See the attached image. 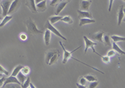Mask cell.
I'll use <instances>...</instances> for the list:
<instances>
[{"label": "cell", "mask_w": 125, "mask_h": 88, "mask_svg": "<svg viewBox=\"0 0 125 88\" xmlns=\"http://www.w3.org/2000/svg\"><path fill=\"white\" fill-rule=\"evenodd\" d=\"M25 24L27 27L28 31L31 33V35H39V34H42V31H40L39 29H38L35 23L31 20V19L29 18L28 19L26 20Z\"/></svg>", "instance_id": "obj_1"}, {"label": "cell", "mask_w": 125, "mask_h": 88, "mask_svg": "<svg viewBox=\"0 0 125 88\" xmlns=\"http://www.w3.org/2000/svg\"><path fill=\"white\" fill-rule=\"evenodd\" d=\"M83 38H84V41H85V51H84V53L85 54H86V52H87V51H88V49H89V48H91L92 49V51H93V52L94 53H95V54H97V55H99L100 57H101L102 55H100V54H99V53H97V52H96V49H94V46H96V45H97V43H94V42H93V41H92V40H90L86 36H84L83 37Z\"/></svg>", "instance_id": "obj_2"}, {"label": "cell", "mask_w": 125, "mask_h": 88, "mask_svg": "<svg viewBox=\"0 0 125 88\" xmlns=\"http://www.w3.org/2000/svg\"><path fill=\"white\" fill-rule=\"evenodd\" d=\"M59 43L60 46H62V49H63V52H64V56H63V61H62V63H63V64H65V63L67 62V61L72 57V54H73L74 52H76V50H78L79 48L81 47V46H78L76 49H74V50H73V51H71V52H68V51H67V50L65 49V48L64 47V45H63L61 41H59Z\"/></svg>", "instance_id": "obj_3"}, {"label": "cell", "mask_w": 125, "mask_h": 88, "mask_svg": "<svg viewBox=\"0 0 125 88\" xmlns=\"http://www.w3.org/2000/svg\"><path fill=\"white\" fill-rule=\"evenodd\" d=\"M45 27H46V28L47 29H48V30H50L51 32H52L54 35H55L56 36H58L59 37H60V38H62V39H64V40H67V39L61 34V33L56 29L52 24H50V23L49 22V20H47V22H46V24H45Z\"/></svg>", "instance_id": "obj_4"}, {"label": "cell", "mask_w": 125, "mask_h": 88, "mask_svg": "<svg viewBox=\"0 0 125 88\" xmlns=\"http://www.w3.org/2000/svg\"><path fill=\"white\" fill-rule=\"evenodd\" d=\"M0 4H1V8L2 9V15L6 17L11 4V0H2V1H0Z\"/></svg>", "instance_id": "obj_5"}, {"label": "cell", "mask_w": 125, "mask_h": 88, "mask_svg": "<svg viewBox=\"0 0 125 88\" xmlns=\"http://www.w3.org/2000/svg\"><path fill=\"white\" fill-rule=\"evenodd\" d=\"M20 1H21V0H14V1L11 2V4L10 5V8H9V10H8V14H10L14 13V11H16V10H17V8H19V6H20Z\"/></svg>", "instance_id": "obj_6"}, {"label": "cell", "mask_w": 125, "mask_h": 88, "mask_svg": "<svg viewBox=\"0 0 125 88\" xmlns=\"http://www.w3.org/2000/svg\"><path fill=\"white\" fill-rule=\"evenodd\" d=\"M8 84H17L19 85H21V84L20 83V81L17 80V79L16 78V77L11 76V75L10 77H8V78H6V79L3 84V87H5Z\"/></svg>", "instance_id": "obj_7"}, {"label": "cell", "mask_w": 125, "mask_h": 88, "mask_svg": "<svg viewBox=\"0 0 125 88\" xmlns=\"http://www.w3.org/2000/svg\"><path fill=\"white\" fill-rule=\"evenodd\" d=\"M124 18V5L120 7L119 11L118 14V26H120L123 19Z\"/></svg>", "instance_id": "obj_8"}, {"label": "cell", "mask_w": 125, "mask_h": 88, "mask_svg": "<svg viewBox=\"0 0 125 88\" xmlns=\"http://www.w3.org/2000/svg\"><path fill=\"white\" fill-rule=\"evenodd\" d=\"M77 12L79 14V17L80 19L82 18H88V19H92V15L88 11H83L81 10H78Z\"/></svg>", "instance_id": "obj_9"}, {"label": "cell", "mask_w": 125, "mask_h": 88, "mask_svg": "<svg viewBox=\"0 0 125 88\" xmlns=\"http://www.w3.org/2000/svg\"><path fill=\"white\" fill-rule=\"evenodd\" d=\"M36 9H37V10L41 11V12H43V11H44V10H46V9H47V2H46V0L38 3L36 5Z\"/></svg>", "instance_id": "obj_10"}, {"label": "cell", "mask_w": 125, "mask_h": 88, "mask_svg": "<svg viewBox=\"0 0 125 88\" xmlns=\"http://www.w3.org/2000/svg\"><path fill=\"white\" fill-rule=\"evenodd\" d=\"M91 3L92 2L90 0H88V1H84V0H82L81 2V10H83V11H88V8L91 5Z\"/></svg>", "instance_id": "obj_11"}, {"label": "cell", "mask_w": 125, "mask_h": 88, "mask_svg": "<svg viewBox=\"0 0 125 88\" xmlns=\"http://www.w3.org/2000/svg\"><path fill=\"white\" fill-rule=\"evenodd\" d=\"M95 20L93 19H88V18H82L80 19V22H79V26H83L86 24H91V23H94Z\"/></svg>", "instance_id": "obj_12"}, {"label": "cell", "mask_w": 125, "mask_h": 88, "mask_svg": "<svg viewBox=\"0 0 125 88\" xmlns=\"http://www.w3.org/2000/svg\"><path fill=\"white\" fill-rule=\"evenodd\" d=\"M67 2L65 1V2H60L58 5L57 8H56V10H55V14H56V16H58V14H59L61 13V11L65 8V6L67 5Z\"/></svg>", "instance_id": "obj_13"}, {"label": "cell", "mask_w": 125, "mask_h": 88, "mask_svg": "<svg viewBox=\"0 0 125 88\" xmlns=\"http://www.w3.org/2000/svg\"><path fill=\"white\" fill-rule=\"evenodd\" d=\"M26 2H27L26 3V5L30 8V10H31L32 12H36L37 11L35 0H27Z\"/></svg>", "instance_id": "obj_14"}, {"label": "cell", "mask_w": 125, "mask_h": 88, "mask_svg": "<svg viewBox=\"0 0 125 88\" xmlns=\"http://www.w3.org/2000/svg\"><path fill=\"white\" fill-rule=\"evenodd\" d=\"M50 38H51V31L50 30L47 29L44 33V42H45V44H46L47 46H48L50 44Z\"/></svg>", "instance_id": "obj_15"}, {"label": "cell", "mask_w": 125, "mask_h": 88, "mask_svg": "<svg viewBox=\"0 0 125 88\" xmlns=\"http://www.w3.org/2000/svg\"><path fill=\"white\" fill-rule=\"evenodd\" d=\"M103 37H104V32L100 31L98 33H96V34H94L92 35V37L94 40H97L100 43H103Z\"/></svg>", "instance_id": "obj_16"}, {"label": "cell", "mask_w": 125, "mask_h": 88, "mask_svg": "<svg viewBox=\"0 0 125 88\" xmlns=\"http://www.w3.org/2000/svg\"><path fill=\"white\" fill-rule=\"evenodd\" d=\"M112 50H114L115 52H117L118 53H119L120 54H125V52L123 51L118 46V44L115 42L112 43Z\"/></svg>", "instance_id": "obj_17"}, {"label": "cell", "mask_w": 125, "mask_h": 88, "mask_svg": "<svg viewBox=\"0 0 125 88\" xmlns=\"http://www.w3.org/2000/svg\"><path fill=\"white\" fill-rule=\"evenodd\" d=\"M62 17H63L59 16V15H58V16L51 17H50V19H49V22L50 23V24L53 25V24H55V23H57L58 21H60V20L62 19Z\"/></svg>", "instance_id": "obj_18"}, {"label": "cell", "mask_w": 125, "mask_h": 88, "mask_svg": "<svg viewBox=\"0 0 125 88\" xmlns=\"http://www.w3.org/2000/svg\"><path fill=\"white\" fill-rule=\"evenodd\" d=\"M17 80L20 81V83L21 84H22L24 83V81H26V79H27V77H26V75H25L22 74L21 72H20L17 74Z\"/></svg>", "instance_id": "obj_19"}, {"label": "cell", "mask_w": 125, "mask_h": 88, "mask_svg": "<svg viewBox=\"0 0 125 88\" xmlns=\"http://www.w3.org/2000/svg\"><path fill=\"white\" fill-rule=\"evenodd\" d=\"M12 19V16H6V17H5V18L2 20V22L0 23V28H2V27H3L5 24H7L8 22Z\"/></svg>", "instance_id": "obj_20"}, {"label": "cell", "mask_w": 125, "mask_h": 88, "mask_svg": "<svg viewBox=\"0 0 125 88\" xmlns=\"http://www.w3.org/2000/svg\"><path fill=\"white\" fill-rule=\"evenodd\" d=\"M59 52L55 54L54 55L50 58V60L48 64H49V65H52V64H54L56 61H57V60L59 59Z\"/></svg>", "instance_id": "obj_21"}, {"label": "cell", "mask_w": 125, "mask_h": 88, "mask_svg": "<svg viewBox=\"0 0 125 88\" xmlns=\"http://www.w3.org/2000/svg\"><path fill=\"white\" fill-rule=\"evenodd\" d=\"M22 67H23V66H22V65H18V66H17V67L14 68V70H13L12 74H11V76H14V77H16V76L17 75V74L21 71V70H22Z\"/></svg>", "instance_id": "obj_22"}, {"label": "cell", "mask_w": 125, "mask_h": 88, "mask_svg": "<svg viewBox=\"0 0 125 88\" xmlns=\"http://www.w3.org/2000/svg\"><path fill=\"white\" fill-rule=\"evenodd\" d=\"M56 53H59V52H58V51H51V52H47V56H46V63H47V64H48V63H49V61H50V58L54 55L55 54H56Z\"/></svg>", "instance_id": "obj_23"}, {"label": "cell", "mask_w": 125, "mask_h": 88, "mask_svg": "<svg viewBox=\"0 0 125 88\" xmlns=\"http://www.w3.org/2000/svg\"><path fill=\"white\" fill-rule=\"evenodd\" d=\"M110 37L108 35H105L104 37H103V43H104L106 46H111V41H110Z\"/></svg>", "instance_id": "obj_24"}, {"label": "cell", "mask_w": 125, "mask_h": 88, "mask_svg": "<svg viewBox=\"0 0 125 88\" xmlns=\"http://www.w3.org/2000/svg\"><path fill=\"white\" fill-rule=\"evenodd\" d=\"M111 38L115 43H117V42H119V41H124L125 40V37H120V36H117V35H112L111 37Z\"/></svg>", "instance_id": "obj_25"}, {"label": "cell", "mask_w": 125, "mask_h": 88, "mask_svg": "<svg viewBox=\"0 0 125 88\" xmlns=\"http://www.w3.org/2000/svg\"><path fill=\"white\" fill-rule=\"evenodd\" d=\"M61 20L62 22H64V23H68V24H72L73 23V19L69 16H66V17H62V19Z\"/></svg>", "instance_id": "obj_26"}, {"label": "cell", "mask_w": 125, "mask_h": 88, "mask_svg": "<svg viewBox=\"0 0 125 88\" xmlns=\"http://www.w3.org/2000/svg\"><path fill=\"white\" fill-rule=\"evenodd\" d=\"M84 78L86 79L87 81H90V82L97 81V78H96V77L94 76V75H87L84 76Z\"/></svg>", "instance_id": "obj_27"}, {"label": "cell", "mask_w": 125, "mask_h": 88, "mask_svg": "<svg viewBox=\"0 0 125 88\" xmlns=\"http://www.w3.org/2000/svg\"><path fill=\"white\" fill-rule=\"evenodd\" d=\"M31 83V80H30V78L28 77V78L26 79V81H24V83L21 84V88H28L29 87V84Z\"/></svg>", "instance_id": "obj_28"}, {"label": "cell", "mask_w": 125, "mask_h": 88, "mask_svg": "<svg viewBox=\"0 0 125 88\" xmlns=\"http://www.w3.org/2000/svg\"><path fill=\"white\" fill-rule=\"evenodd\" d=\"M20 72L25 75H28L29 74V72H30V69H29V67H23L22 68Z\"/></svg>", "instance_id": "obj_29"}, {"label": "cell", "mask_w": 125, "mask_h": 88, "mask_svg": "<svg viewBox=\"0 0 125 88\" xmlns=\"http://www.w3.org/2000/svg\"><path fill=\"white\" fill-rule=\"evenodd\" d=\"M5 87L6 88H21V85L17 84H8Z\"/></svg>", "instance_id": "obj_30"}, {"label": "cell", "mask_w": 125, "mask_h": 88, "mask_svg": "<svg viewBox=\"0 0 125 88\" xmlns=\"http://www.w3.org/2000/svg\"><path fill=\"white\" fill-rule=\"evenodd\" d=\"M0 74H4L5 75H9V72L3 67H2V66L0 65Z\"/></svg>", "instance_id": "obj_31"}, {"label": "cell", "mask_w": 125, "mask_h": 88, "mask_svg": "<svg viewBox=\"0 0 125 88\" xmlns=\"http://www.w3.org/2000/svg\"><path fill=\"white\" fill-rule=\"evenodd\" d=\"M98 84H99V82H98L97 81L91 82L90 84H89V88H96L97 86L98 85Z\"/></svg>", "instance_id": "obj_32"}, {"label": "cell", "mask_w": 125, "mask_h": 88, "mask_svg": "<svg viewBox=\"0 0 125 88\" xmlns=\"http://www.w3.org/2000/svg\"><path fill=\"white\" fill-rule=\"evenodd\" d=\"M79 84H81V85H85V84H86V82H87L86 79L84 78V77H82V78L79 79Z\"/></svg>", "instance_id": "obj_33"}, {"label": "cell", "mask_w": 125, "mask_h": 88, "mask_svg": "<svg viewBox=\"0 0 125 88\" xmlns=\"http://www.w3.org/2000/svg\"><path fill=\"white\" fill-rule=\"evenodd\" d=\"M101 58L104 63H109L110 61L109 57H108V56H101Z\"/></svg>", "instance_id": "obj_34"}, {"label": "cell", "mask_w": 125, "mask_h": 88, "mask_svg": "<svg viewBox=\"0 0 125 88\" xmlns=\"http://www.w3.org/2000/svg\"><path fill=\"white\" fill-rule=\"evenodd\" d=\"M20 38L22 40H27V35L26 34H24V33H22V34L20 35Z\"/></svg>", "instance_id": "obj_35"}, {"label": "cell", "mask_w": 125, "mask_h": 88, "mask_svg": "<svg viewBox=\"0 0 125 88\" xmlns=\"http://www.w3.org/2000/svg\"><path fill=\"white\" fill-rule=\"evenodd\" d=\"M113 55H115V51L114 50H109L107 53V56L110 58Z\"/></svg>", "instance_id": "obj_36"}, {"label": "cell", "mask_w": 125, "mask_h": 88, "mask_svg": "<svg viewBox=\"0 0 125 88\" xmlns=\"http://www.w3.org/2000/svg\"><path fill=\"white\" fill-rule=\"evenodd\" d=\"M5 79H6V78H5V76H2V78L0 79V87H2L3 86V84H4Z\"/></svg>", "instance_id": "obj_37"}, {"label": "cell", "mask_w": 125, "mask_h": 88, "mask_svg": "<svg viewBox=\"0 0 125 88\" xmlns=\"http://www.w3.org/2000/svg\"><path fill=\"white\" fill-rule=\"evenodd\" d=\"M61 0H51V2H50V5L51 6H54L55 4H57L59 2H60Z\"/></svg>", "instance_id": "obj_38"}, {"label": "cell", "mask_w": 125, "mask_h": 88, "mask_svg": "<svg viewBox=\"0 0 125 88\" xmlns=\"http://www.w3.org/2000/svg\"><path fill=\"white\" fill-rule=\"evenodd\" d=\"M114 2V0H109V11H111L112 10V3Z\"/></svg>", "instance_id": "obj_39"}, {"label": "cell", "mask_w": 125, "mask_h": 88, "mask_svg": "<svg viewBox=\"0 0 125 88\" xmlns=\"http://www.w3.org/2000/svg\"><path fill=\"white\" fill-rule=\"evenodd\" d=\"M76 86H77V88H87L85 85H81L79 83H76Z\"/></svg>", "instance_id": "obj_40"}, {"label": "cell", "mask_w": 125, "mask_h": 88, "mask_svg": "<svg viewBox=\"0 0 125 88\" xmlns=\"http://www.w3.org/2000/svg\"><path fill=\"white\" fill-rule=\"evenodd\" d=\"M43 1H45V0H35V2L36 4H38V3H39V2H43Z\"/></svg>", "instance_id": "obj_41"}, {"label": "cell", "mask_w": 125, "mask_h": 88, "mask_svg": "<svg viewBox=\"0 0 125 88\" xmlns=\"http://www.w3.org/2000/svg\"><path fill=\"white\" fill-rule=\"evenodd\" d=\"M29 87H30V88H36L35 86H34V84H33L32 83H30V84H29Z\"/></svg>", "instance_id": "obj_42"}, {"label": "cell", "mask_w": 125, "mask_h": 88, "mask_svg": "<svg viewBox=\"0 0 125 88\" xmlns=\"http://www.w3.org/2000/svg\"><path fill=\"white\" fill-rule=\"evenodd\" d=\"M2 13V8H1V4H0V14Z\"/></svg>", "instance_id": "obj_43"}, {"label": "cell", "mask_w": 125, "mask_h": 88, "mask_svg": "<svg viewBox=\"0 0 125 88\" xmlns=\"http://www.w3.org/2000/svg\"><path fill=\"white\" fill-rule=\"evenodd\" d=\"M2 17L0 15V20H2Z\"/></svg>", "instance_id": "obj_44"}, {"label": "cell", "mask_w": 125, "mask_h": 88, "mask_svg": "<svg viewBox=\"0 0 125 88\" xmlns=\"http://www.w3.org/2000/svg\"><path fill=\"white\" fill-rule=\"evenodd\" d=\"M70 1H71V0H66V2H70Z\"/></svg>", "instance_id": "obj_45"}, {"label": "cell", "mask_w": 125, "mask_h": 88, "mask_svg": "<svg viewBox=\"0 0 125 88\" xmlns=\"http://www.w3.org/2000/svg\"><path fill=\"white\" fill-rule=\"evenodd\" d=\"M84 1H88V0H84Z\"/></svg>", "instance_id": "obj_46"}, {"label": "cell", "mask_w": 125, "mask_h": 88, "mask_svg": "<svg viewBox=\"0 0 125 88\" xmlns=\"http://www.w3.org/2000/svg\"><path fill=\"white\" fill-rule=\"evenodd\" d=\"M0 1H2V0H0Z\"/></svg>", "instance_id": "obj_47"}, {"label": "cell", "mask_w": 125, "mask_h": 88, "mask_svg": "<svg viewBox=\"0 0 125 88\" xmlns=\"http://www.w3.org/2000/svg\"><path fill=\"white\" fill-rule=\"evenodd\" d=\"M11 1H14V0H11Z\"/></svg>", "instance_id": "obj_48"}, {"label": "cell", "mask_w": 125, "mask_h": 88, "mask_svg": "<svg viewBox=\"0 0 125 88\" xmlns=\"http://www.w3.org/2000/svg\"><path fill=\"white\" fill-rule=\"evenodd\" d=\"M28 88H30V87H28Z\"/></svg>", "instance_id": "obj_49"}]
</instances>
